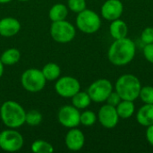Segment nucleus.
Instances as JSON below:
<instances>
[{"label": "nucleus", "instance_id": "1", "mask_svg": "<svg viewBox=\"0 0 153 153\" xmlns=\"http://www.w3.org/2000/svg\"><path fill=\"white\" fill-rule=\"evenodd\" d=\"M136 48L134 42L128 39L123 38L115 39L108 52V58L114 65H126L132 62L135 56Z\"/></svg>", "mask_w": 153, "mask_h": 153}, {"label": "nucleus", "instance_id": "2", "mask_svg": "<svg viewBox=\"0 0 153 153\" xmlns=\"http://www.w3.org/2000/svg\"><path fill=\"white\" fill-rule=\"evenodd\" d=\"M24 108L16 101L7 100L1 105L0 117L2 122L8 128L16 129L25 124Z\"/></svg>", "mask_w": 153, "mask_h": 153}, {"label": "nucleus", "instance_id": "3", "mask_svg": "<svg viewBox=\"0 0 153 153\" xmlns=\"http://www.w3.org/2000/svg\"><path fill=\"white\" fill-rule=\"evenodd\" d=\"M142 84L140 80L134 74L121 75L115 85V90L122 100L134 101L139 98Z\"/></svg>", "mask_w": 153, "mask_h": 153}, {"label": "nucleus", "instance_id": "4", "mask_svg": "<svg viewBox=\"0 0 153 153\" xmlns=\"http://www.w3.org/2000/svg\"><path fill=\"white\" fill-rule=\"evenodd\" d=\"M75 22L77 28L86 34H93L97 32L101 26V20L99 14L90 9H85L79 13Z\"/></svg>", "mask_w": 153, "mask_h": 153}, {"label": "nucleus", "instance_id": "5", "mask_svg": "<svg viewBox=\"0 0 153 153\" xmlns=\"http://www.w3.org/2000/svg\"><path fill=\"white\" fill-rule=\"evenodd\" d=\"M21 82L24 90L29 92L41 91L47 82L41 70L36 68H30L23 72L21 77Z\"/></svg>", "mask_w": 153, "mask_h": 153}, {"label": "nucleus", "instance_id": "6", "mask_svg": "<svg viewBox=\"0 0 153 153\" xmlns=\"http://www.w3.org/2000/svg\"><path fill=\"white\" fill-rule=\"evenodd\" d=\"M76 34L74 26L66 20L52 22L50 25V36L58 43H68L72 41Z\"/></svg>", "mask_w": 153, "mask_h": 153}, {"label": "nucleus", "instance_id": "7", "mask_svg": "<svg viewBox=\"0 0 153 153\" xmlns=\"http://www.w3.org/2000/svg\"><path fill=\"white\" fill-rule=\"evenodd\" d=\"M24 143L22 135L15 129L9 128L0 133V148L7 152L20 151Z\"/></svg>", "mask_w": 153, "mask_h": 153}, {"label": "nucleus", "instance_id": "8", "mask_svg": "<svg viewBox=\"0 0 153 153\" xmlns=\"http://www.w3.org/2000/svg\"><path fill=\"white\" fill-rule=\"evenodd\" d=\"M113 91V85L108 79H99L93 82L88 88V94L91 101L101 103L106 101L109 94Z\"/></svg>", "mask_w": 153, "mask_h": 153}, {"label": "nucleus", "instance_id": "9", "mask_svg": "<svg viewBox=\"0 0 153 153\" xmlns=\"http://www.w3.org/2000/svg\"><path fill=\"white\" fill-rule=\"evenodd\" d=\"M81 90L79 81L72 76H64L57 80L55 84L56 92L62 98L69 99Z\"/></svg>", "mask_w": 153, "mask_h": 153}, {"label": "nucleus", "instance_id": "10", "mask_svg": "<svg viewBox=\"0 0 153 153\" xmlns=\"http://www.w3.org/2000/svg\"><path fill=\"white\" fill-rule=\"evenodd\" d=\"M81 113L78 108L73 105H66L62 107L57 113L58 122L66 128H74L80 125Z\"/></svg>", "mask_w": 153, "mask_h": 153}, {"label": "nucleus", "instance_id": "11", "mask_svg": "<svg viewBox=\"0 0 153 153\" xmlns=\"http://www.w3.org/2000/svg\"><path fill=\"white\" fill-rule=\"evenodd\" d=\"M98 119L100 125L108 129H112L117 126L119 121V117L116 107L108 104L103 105L98 113Z\"/></svg>", "mask_w": 153, "mask_h": 153}, {"label": "nucleus", "instance_id": "12", "mask_svg": "<svg viewBox=\"0 0 153 153\" xmlns=\"http://www.w3.org/2000/svg\"><path fill=\"white\" fill-rule=\"evenodd\" d=\"M124 11V4L120 0H107L101 6V15L108 21L119 19Z\"/></svg>", "mask_w": 153, "mask_h": 153}, {"label": "nucleus", "instance_id": "13", "mask_svg": "<svg viewBox=\"0 0 153 153\" xmlns=\"http://www.w3.org/2000/svg\"><path fill=\"white\" fill-rule=\"evenodd\" d=\"M65 143L68 150L73 152H78L82 150L84 146L85 136L80 129L76 127L70 128V130L67 132L65 135Z\"/></svg>", "mask_w": 153, "mask_h": 153}, {"label": "nucleus", "instance_id": "14", "mask_svg": "<svg viewBox=\"0 0 153 153\" xmlns=\"http://www.w3.org/2000/svg\"><path fill=\"white\" fill-rule=\"evenodd\" d=\"M21 30L20 22L13 17H4L0 20V35L10 38L16 35Z\"/></svg>", "mask_w": 153, "mask_h": 153}, {"label": "nucleus", "instance_id": "15", "mask_svg": "<svg viewBox=\"0 0 153 153\" xmlns=\"http://www.w3.org/2000/svg\"><path fill=\"white\" fill-rule=\"evenodd\" d=\"M137 122L145 127L153 125V104H145L139 108L136 114Z\"/></svg>", "mask_w": 153, "mask_h": 153}, {"label": "nucleus", "instance_id": "16", "mask_svg": "<svg viewBox=\"0 0 153 153\" xmlns=\"http://www.w3.org/2000/svg\"><path fill=\"white\" fill-rule=\"evenodd\" d=\"M109 32L113 39H118L126 38L128 32V28L126 23L120 19H117L111 22L109 26Z\"/></svg>", "mask_w": 153, "mask_h": 153}, {"label": "nucleus", "instance_id": "17", "mask_svg": "<svg viewBox=\"0 0 153 153\" xmlns=\"http://www.w3.org/2000/svg\"><path fill=\"white\" fill-rule=\"evenodd\" d=\"M117 112L118 114L119 118L122 119H127L130 118L135 110V106L134 101L132 100H122L119 104L116 107Z\"/></svg>", "mask_w": 153, "mask_h": 153}, {"label": "nucleus", "instance_id": "18", "mask_svg": "<svg viewBox=\"0 0 153 153\" xmlns=\"http://www.w3.org/2000/svg\"><path fill=\"white\" fill-rule=\"evenodd\" d=\"M67 14H68V7L64 4H54L48 12V17L52 22L65 20Z\"/></svg>", "mask_w": 153, "mask_h": 153}, {"label": "nucleus", "instance_id": "19", "mask_svg": "<svg viewBox=\"0 0 153 153\" xmlns=\"http://www.w3.org/2000/svg\"><path fill=\"white\" fill-rule=\"evenodd\" d=\"M20 59H21V52L14 48H11L4 50L0 56V60L4 64V65H15L20 61Z\"/></svg>", "mask_w": 153, "mask_h": 153}, {"label": "nucleus", "instance_id": "20", "mask_svg": "<svg viewBox=\"0 0 153 153\" xmlns=\"http://www.w3.org/2000/svg\"><path fill=\"white\" fill-rule=\"evenodd\" d=\"M71 99H72L73 106L75 107L76 108H78L79 110L87 108L91 103V99L90 95L88 94V92H85V91H79Z\"/></svg>", "mask_w": 153, "mask_h": 153}, {"label": "nucleus", "instance_id": "21", "mask_svg": "<svg viewBox=\"0 0 153 153\" xmlns=\"http://www.w3.org/2000/svg\"><path fill=\"white\" fill-rule=\"evenodd\" d=\"M41 72L47 81L57 80L61 74L60 66L56 63H48L43 66Z\"/></svg>", "mask_w": 153, "mask_h": 153}, {"label": "nucleus", "instance_id": "22", "mask_svg": "<svg viewBox=\"0 0 153 153\" xmlns=\"http://www.w3.org/2000/svg\"><path fill=\"white\" fill-rule=\"evenodd\" d=\"M31 152L34 153H52L54 152V147L46 141L36 140L31 144Z\"/></svg>", "mask_w": 153, "mask_h": 153}, {"label": "nucleus", "instance_id": "23", "mask_svg": "<svg viewBox=\"0 0 153 153\" xmlns=\"http://www.w3.org/2000/svg\"><path fill=\"white\" fill-rule=\"evenodd\" d=\"M42 114L36 109H31L25 114V123L30 126H37L42 122Z\"/></svg>", "mask_w": 153, "mask_h": 153}, {"label": "nucleus", "instance_id": "24", "mask_svg": "<svg viewBox=\"0 0 153 153\" xmlns=\"http://www.w3.org/2000/svg\"><path fill=\"white\" fill-rule=\"evenodd\" d=\"M97 115L91 110H85L82 113H81L80 116V124H82L84 126H92L96 121H97Z\"/></svg>", "mask_w": 153, "mask_h": 153}, {"label": "nucleus", "instance_id": "25", "mask_svg": "<svg viewBox=\"0 0 153 153\" xmlns=\"http://www.w3.org/2000/svg\"><path fill=\"white\" fill-rule=\"evenodd\" d=\"M142 101L145 104H153V87L152 86H144L142 87L140 95Z\"/></svg>", "mask_w": 153, "mask_h": 153}, {"label": "nucleus", "instance_id": "26", "mask_svg": "<svg viewBox=\"0 0 153 153\" xmlns=\"http://www.w3.org/2000/svg\"><path fill=\"white\" fill-rule=\"evenodd\" d=\"M68 9L74 13H79L82 11L86 9V1L85 0H68L67 1Z\"/></svg>", "mask_w": 153, "mask_h": 153}, {"label": "nucleus", "instance_id": "27", "mask_svg": "<svg viewBox=\"0 0 153 153\" xmlns=\"http://www.w3.org/2000/svg\"><path fill=\"white\" fill-rule=\"evenodd\" d=\"M141 39L144 44H151L153 43V28L152 27H147L145 28L142 34H141Z\"/></svg>", "mask_w": 153, "mask_h": 153}, {"label": "nucleus", "instance_id": "28", "mask_svg": "<svg viewBox=\"0 0 153 153\" xmlns=\"http://www.w3.org/2000/svg\"><path fill=\"white\" fill-rule=\"evenodd\" d=\"M121 100H122V99H121V97L118 95V93L117 91H112L109 94V96L108 97V99L106 100L107 104L111 105L113 107H117Z\"/></svg>", "mask_w": 153, "mask_h": 153}, {"label": "nucleus", "instance_id": "29", "mask_svg": "<svg viewBox=\"0 0 153 153\" xmlns=\"http://www.w3.org/2000/svg\"><path fill=\"white\" fill-rule=\"evenodd\" d=\"M143 56L148 62L153 64V43L145 44L143 48Z\"/></svg>", "mask_w": 153, "mask_h": 153}, {"label": "nucleus", "instance_id": "30", "mask_svg": "<svg viewBox=\"0 0 153 153\" xmlns=\"http://www.w3.org/2000/svg\"><path fill=\"white\" fill-rule=\"evenodd\" d=\"M146 139L148 143L153 146V125L147 127L146 130Z\"/></svg>", "mask_w": 153, "mask_h": 153}, {"label": "nucleus", "instance_id": "31", "mask_svg": "<svg viewBox=\"0 0 153 153\" xmlns=\"http://www.w3.org/2000/svg\"><path fill=\"white\" fill-rule=\"evenodd\" d=\"M3 74H4V64L0 60V78L2 77Z\"/></svg>", "mask_w": 153, "mask_h": 153}, {"label": "nucleus", "instance_id": "32", "mask_svg": "<svg viewBox=\"0 0 153 153\" xmlns=\"http://www.w3.org/2000/svg\"><path fill=\"white\" fill-rule=\"evenodd\" d=\"M12 0H0V4H7L10 3Z\"/></svg>", "mask_w": 153, "mask_h": 153}, {"label": "nucleus", "instance_id": "33", "mask_svg": "<svg viewBox=\"0 0 153 153\" xmlns=\"http://www.w3.org/2000/svg\"><path fill=\"white\" fill-rule=\"evenodd\" d=\"M18 1H22V2H25V1H29V0H18Z\"/></svg>", "mask_w": 153, "mask_h": 153}, {"label": "nucleus", "instance_id": "34", "mask_svg": "<svg viewBox=\"0 0 153 153\" xmlns=\"http://www.w3.org/2000/svg\"><path fill=\"white\" fill-rule=\"evenodd\" d=\"M0 133H1V132H0Z\"/></svg>", "mask_w": 153, "mask_h": 153}]
</instances>
